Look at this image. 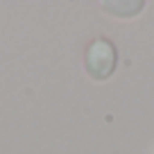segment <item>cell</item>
Here are the masks:
<instances>
[{"instance_id":"cell-2","label":"cell","mask_w":154,"mask_h":154,"mask_svg":"<svg viewBox=\"0 0 154 154\" xmlns=\"http://www.w3.org/2000/svg\"><path fill=\"white\" fill-rule=\"evenodd\" d=\"M102 9L109 16H116V18H131V16H138L145 9V2L143 0H125V2L106 0V2H102Z\"/></svg>"},{"instance_id":"cell-1","label":"cell","mask_w":154,"mask_h":154,"mask_svg":"<svg viewBox=\"0 0 154 154\" xmlns=\"http://www.w3.org/2000/svg\"><path fill=\"white\" fill-rule=\"evenodd\" d=\"M116 66H118V50L109 38L97 36L86 45L84 52V68H86L88 77L95 82H104L113 75Z\"/></svg>"}]
</instances>
